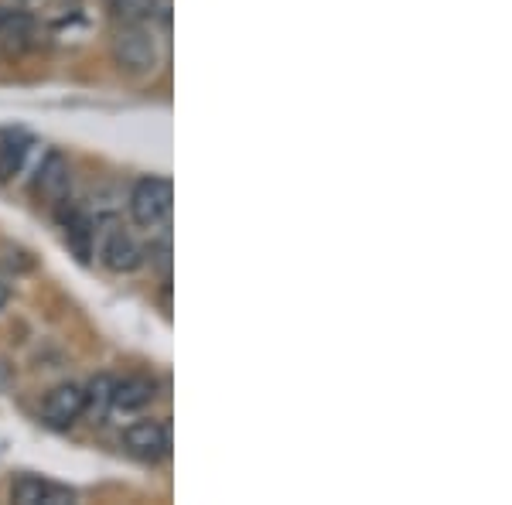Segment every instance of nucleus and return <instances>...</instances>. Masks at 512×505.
I'll list each match as a JSON object with an SVG mask.
<instances>
[{"mask_svg":"<svg viewBox=\"0 0 512 505\" xmlns=\"http://www.w3.org/2000/svg\"><path fill=\"white\" fill-rule=\"evenodd\" d=\"M110 52L123 76H134V79L151 76L161 62V48H158V38H154L151 24H117Z\"/></svg>","mask_w":512,"mask_h":505,"instance_id":"nucleus-1","label":"nucleus"},{"mask_svg":"<svg viewBox=\"0 0 512 505\" xmlns=\"http://www.w3.org/2000/svg\"><path fill=\"white\" fill-rule=\"evenodd\" d=\"M171 202H175L171 181L158 178V175H147L130 188L127 209H130V219H134L140 229H161L171 215Z\"/></svg>","mask_w":512,"mask_h":505,"instance_id":"nucleus-2","label":"nucleus"},{"mask_svg":"<svg viewBox=\"0 0 512 505\" xmlns=\"http://www.w3.org/2000/svg\"><path fill=\"white\" fill-rule=\"evenodd\" d=\"M93 253H99V263L110 273H134L144 267V250H140L134 233L123 229L120 222H106L103 229H96Z\"/></svg>","mask_w":512,"mask_h":505,"instance_id":"nucleus-3","label":"nucleus"},{"mask_svg":"<svg viewBox=\"0 0 512 505\" xmlns=\"http://www.w3.org/2000/svg\"><path fill=\"white\" fill-rule=\"evenodd\" d=\"M123 451L144 465H158L171 454V430L164 420H134L123 430Z\"/></svg>","mask_w":512,"mask_h":505,"instance_id":"nucleus-4","label":"nucleus"},{"mask_svg":"<svg viewBox=\"0 0 512 505\" xmlns=\"http://www.w3.org/2000/svg\"><path fill=\"white\" fill-rule=\"evenodd\" d=\"M86 417V389L79 383H59L41 400V424L52 430H69Z\"/></svg>","mask_w":512,"mask_h":505,"instance_id":"nucleus-5","label":"nucleus"},{"mask_svg":"<svg viewBox=\"0 0 512 505\" xmlns=\"http://www.w3.org/2000/svg\"><path fill=\"white\" fill-rule=\"evenodd\" d=\"M11 499L18 505H69V502H76V492L65 485L48 482V478L21 475L18 482L11 485Z\"/></svg>","mask_w":512,"mask_h":505,"instance_id":"nucleus-6","label":"nucleus"},{"mask_svg":"<svg viewBox=\"0 0 512 505\" xmlns=\"http://www.w3.org/2000/svg\"><path fill=\"white\" fill-rule=\"evenodd\" d=\"M35 192L38 198H45L48 205H62L65 198L72 192V168L62 154H48L38 168V178H35Z\"/></svg>","mask_w":512,"mask_h":505,"instance_id":"nucleus-7","label":"nucleus"},{"mask_svg":"<svg viewBox=\"0 0 512 505\" xmlns=\"http://www.w3.org/2000/svg\"><path fill=\"white\" fill-rule=\"evenodd\" d=\"M158 400V383L147 376H127L113 383L110 393V413H140Z\"/></svg>","mask_w":512,"mask_h":505,"instance_id":"nucleus-8","label":"nucleus"},{"mask_svg":"<svg viewBox=\"0 0 512 505\" xmlns=\"http://www.w3.org/2000/svg\"><path fill=\"white\" fill-rule=\"evenodd\" d=\"M65 226V243L72 246V253L79 256L82 263L93 260V243H96V222L89 219L86 212L79 209H69V215L62 219Z\"/></svg>","mask_w":512,"mask_h":505,"instance_id":"nucleus-9","label":"nucleus"},{"mask_svg":"<svg viewBox=\"0 0 512 505\" xmlns=\"http://www.w3.org/2000/svg\"><path fill=\"white\" fill-rule=\"evenodd\" d=\"M110 18L117 24H151L158 14H164V0H106Z\"/></svg>","mask_w":512,"mask_h":505,"instance_id":"nucleus-10","label":"nucleus"},{"mask_svg":"<svg viewBox=\"0 0 512 505\" xmlns=\"http://www.w3.org/2000/svg\"><path fill=\"white\" fill-rule=\"evenodd\" d=\"M31 140L21 130H0V185L11 181L21 171L24 157H28Z\"/></svg>","mask_w":512,"mask_h":505,"instance_id":"nucleus-11","label":"nucleus"},{"mask_svg":"<svg viewBox=\"0 0 512 505\" xmlns=\"http://www.w3.org/2000/svg\"><path fill=\"white\" fill-rule=\"evenodd\" d=\"M31 28H35V21L24 11H7V7H0V41H7V45H24V41L31 38Z\"/></svg>","mask_w":512,"mask_h":505,"instance_id":"nucleus-12","label":"nucleus"},{"mask_svg":"<svg viewBox=\"0 0 512 505\" xmlns=\"http://www.w3.org/2000/svg\"><path fill=\"white\" fill-rule=\"evenodd\" d=\"M86 389V413H93L96 420L110 417V393H113V379L110 376H96Z\"/></svg>","mask_w":512,"mask_h":505,"instance_id":"nucleus-13","label":"nucleus"},{"mask_svg":"<svg viewBox=\"0 0 512 505\" xmlns=\"http://www.w3.org/2000/svg\"><path fill=\"white\" fill-rule=\"evenodd\" d=\"M151 260L158 263L161 273H164V280H168V273H171V243H168V236H164L161 243L151 246Z\"/></svg>","mask_w":512,"mask_h":505,"instance_id":"nucleus-14","label":"nucleus"},{"mask_svg":"<svg viewBox=\"0 0 512 505\" xmlns=\"http://www.w3.org/2000/svg\"><path fill=\"white\" fill-rule=\"evenodd\" d=\"M7 297H11V291H7V284H4V280H0V308H4V304H7Z\"/></svg>","mask_w":512,"mask_h":505,"instance_id":"nucleus-15","label":"nucleus"},{"mask_svg":"<svg viewBox=\"0 0 512 505\" xmlns=\"http://www.w3.org/2000/svg\"><path fill=\"white\" fill-rule=\"evenodd\" d=\"M69 4H76V0H69Z\"/></svg>","mask_w":512,"mask_h":505,"instance_id":"nucleus-16","label":"nucleus"}]
</instances>
